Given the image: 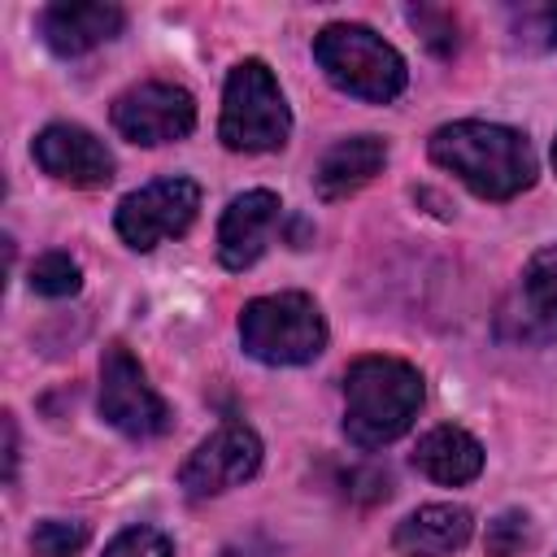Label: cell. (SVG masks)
I'll return each instance as SVG.
<instances>
[{"mask_svg":"<svg viewBox=\"0 0 557 557\" xmlns=\"http://www.w3.org/2000/svg\"><path fill=\"white\" fill-rule=\"evenodd\" d=\"M431 161L483 200H513L535 183V152L522 131L500 122H448L431 135Z\"/></svg>","mask_w":557,"mask_h":557,"instance_id":"6da1fadb","label":"cell"},{"mask_svg":"<svg viewBox=\"0 0 557 557\" xmlns=\"http://www.w3.org/2000/svg\"><path fill=\"white\" fill-rule=\"evenodd\" d=\"M422 374L400 357H357L344 370V435L357 448L400 440L422 409Z\"/></svg>","mask_w":557,"mask_h":557,"instance_id":"7a4b0ae2","label":"cell"},{"mask_svg":"<svg viewBox=\"0 0 557 557\" xmlns=\"http://www.w3.org/2000/svg\"><path fill=\"white\" fill-rule=\"evenodd\" d=\"M313 61L339 91L370 100V104L396 100L409 78L405 57L383 35H374L370 26H357V22H331L326 30H318Z\"/></svg>","mask_w":557,"mask_h":557,"instance_id":"3957f363","label":"cell"},{"mask_svg":"<svg viewBox=\"0 0 557 557\" xmlns=\"http://www.w3.org/2000/svg\"><path fill=\"white\" fill-rule=\"evenodd\" d=\"M239 344L265 366H305L326 348V318L305 292L257 296L239 313Z\"/></svg>","mask_w":557,"mask_h":557,"instance_id":"277c9868","label":"cell"},{"mask_svg":"<svg viewBox=\"0 0 557 557\" xmlns=\"http://www.w3.org/2000/svg\"><path fill=\"white\" fill-rule=\"evenodd\" d=\"M287 131H292V113L270 65L257 57L239 61L226 74V91H222V122H218L222 144L235 152H274L287 144Z\"/></svg>","mask_w":557,"mask_h":557,"instance_id":"5b68a950","label":"cell"},{"mask_svg":"<svg viewBox=\"0 0 557 557\" xmlns=\"http://www.w3.org/2000/svg\"><path fill=\"white\" fill-rule=\"evenodd\" d=\"M100 418L131 440H152L170 431L165 400L152 392L144 366L122 344H109L100 357Z\"/></svg>","mask_w":557,"mask_h":557,"instance_id":"8992f818","label":"cell"},{"mask_svg":"<svg viewBox=\"0 0 557 557\" xmlns=\"http://www.w3.org/2000/svg\"><path fill=\"white\" fill-rule=\"evenodd\" d=\"M196 209H200V187L191 178H157V183L122 196L113 222H117V235L135 252H148L161 239L183 235L196 222Z\"/></svg>","mask_w":557,"mask_h":557,"instance_id":"52a82bcc","label":"cell"},{"mask_svg":"<svg viewBox=\"0 0 557 557\" xmlns=\"http://www.w3.org/2000/svg\"><path fill=\"white\" fill-rule=\"evenodd\" d=\"M113 126L122 139L157 148V144H174L187 139L196 126V100L187 87L178 83H135L131 91H122L113 100Z\"/></svg>","mask_w":557,"mask_h":557,"instance_id":"ba28073f","label":"cell"},{"mask_svg":"<svg viewBox=\"0 0 557 557\" xmlns=\"http://www.w3.org/2000/svg\"><path fill=\"white\" fill-rule=\"evenodd\" d=\"M496 335L505 344H522V348L557 339V244L540 248L527 261L518 287L505 296V305L496 313Z\"/></svg>","mask_w":557,"mask_h":557,"instance_id":"9c48e42d","label":"cell"},{"mask_svg":"<svg viewBox=\"0 0 557 557\" xmlns=\"http://www.w3.org/2000/svg\"><path fill=\"white\" fill-rule=\"evenodd\" d=\"M261 470V440L252 426L244 422H222L209 440L196 444V453L183 461L178 470V487L191 496V500H205V496H218L226 487H239L248 483L252 474Z\"/></svg>","mask_w":557,"mask_h":557,"instance_id":"30bf717a","label":"cell"},{"mask_svg":"<svg viewBox=\"0 0 557 557\" xmlns=\"http://www.w3.org/2000/svg\"><path fill=\"white\" fill-rule=\"evenodd\" d=\"M30 152L44 174H52L57 183H70V187H104L113 178V152L91 131H83L74 122L44 126L35 135Z\"/></svg>","mask_w":557,"mask_h":557,"instance_id":"8fae6325","label":"cell"},{"mask_svg":"<svg viewBox=\"0 0 557 557\" xmlns=\"http://www.w3.org/2000/svg\"><path fill=\"white\" fill-rule=\"evenodd\" d=\"M278 218H283V205H278L274 191L252 187V191L235 196L226 205V213H222V226H218V257H222V265L226 270H248L265 252Z\"/></svg>","mask_w":557,"mask_h":557,"instance_id":"7c38bea8","label":"cell"},{"mask_svg":"<svg viewBox=\"0 0 557 557\" xmlns=\"http://www.w3.org/2000/svg\"><path fill=\"white\" fill-rule=\"evenodd\" d=\"M122 26H126V13L100 0H61L39 13V35L57 57H83L104 39H113Z\"/></svg>","mask_w":557,"mask_h":557,"instance_id":"4fadbf2b","label":"cell"},{"mask_svg":"<svg viewBox=\"0 0 557 557\" xmlns=\"http://www.w3.org/2000/svg\"><path fill=\"white\" fill-rule=\"evenodd\" d=\"M383 165H387V144L379 135H352L322 152V161L313 170V187L322 200H344V196L361 191Z\"/></svg>","mask_w":557,"mask_h":557,"instance_id":"5bb4252c","label":"cell"},{"mask_svg":"<svg viewBox=\"0 0 557 557\" xmlns=\"http://www.w3.org/2000/svg\"><path fill=\"white\" fill-rule=\"evenodd\" d=\"M470 531H474V518L466 505H422L396 527L392 544L405 557H448L466 548Z\"/></svg>","mask_w":557,"mask_h":557,"instance_id":"9a60e30c","label":"cell"},{"mask_svg":"<svg viewBox=\"0 0 557 557\" xmlns=\"http://www.w3.org/2000/svg\"><path fill=\"white\" fill-rule=\"evenodd\" d=\"M413 466L431 479V483H444V487H461L470 479H479L483 470V448L470 431L461 426H435L418 440L413 448Z\"/></svg>","mask_w":557,"mask_h":557,"instance_id":"2e32d148","label":"cell"},{"mask_svg":"<svg viewBox=\"0 0 557 557\" xmlns=\"http://www.w3.org/2000/svg\"><path fill=\"white\" fill-rule=\"evenodd\" d=\"M509 39L527 52H553L557 48V0L513 4L509 9Z\"/></svg>","mask_w":557,"mask_h":557,"instance_id":"e0dca14e","label":"cell"},{"mask_svg":"<svg viewBox=\"0 0 557 557\" xmlns=\"http://www.w3.org/2000/svg\"><path fill=\"white\" fill-rule=\"evenodd\" d=\"M531 544H535V522L522 509H505L487 522V535H483L487 557H522Z\"/></svg>","mask_w":557,"mask_h":557,"instance_id":"ac0fdd59","label":"cell"},{"mask_svg":"<svg viewBox=\"0 0 557 557\" xmlns=\"http://www.w3.org/2000/svg\"><path fill=\"white\" fill-rule=\"evenodd\" d=\"M78 283H83V270H78V261L70 252H44L30 265V292H39V296L61 300V296H74Z\"/></svg>","mask_w":557,"mask_h":557,"instance_id":"d6986e66","label":"cell"},{"mask_svg":"<svg viewBox=\"0 0 557 557\" xmlns=\"http://www.w3.org/2000/svg\"><path fill=\"white\" fill-rule=\"evenodd\" d=\"M30 548H35V557H78L87 548V527L65 522V518H48L30 531Z\"/></svg>","mask_w":557,"mask_h":557,"instance_id":"ffe728a7","label":"cell"},{"mask_svg":"<svg viewBox=\"0 0 557 557\" xmlns=\"http://www.w3.org/2000/svg\"><path fill=\"white\" fill-rule=\"evenodd\" d=\"M409 22L418 26V35L426 39V48L431 52H440V57H448V52H457V17L448 13V9H409Z\"/></svg>","mask_w":557,"mask_h":557,"instance_id":"44dd1931","label":"cell"},{"mask_svg":"<svg viewBox=\"0 0 557 557\" xmlns=\"http://www.w3.org/2000/svg\"><path fill=\"white\" fill-rule=\"evenodd\" d=\"M104 557H174V548H170V540H165L161 531H152V527H126L122 535L109 540Z\"/></svg>","mask_w":557,"mask_h":557,"instance_id":"7402d4cb","label":"cell"},{"mask_svg":"<svg viewBox=\"0 0 557 557\" xmlns=\"http://www.w3.org/2000/svg\"><path fill=\"white\" fill-rule=\"evenodd\" d=\"M17 474V426H13V413H4V479L13 483Z\"/></svg>","mask_w":557,"mask_h":557,"instance_id":"603a6c76","label":"cell"},{"mask_svg":"<svg viewBox=\"0 0 557 557\" xmlns=\"http://www.w3.org/2000/svg\"><path fill=\"white\" fill-rule=\"evenodd\" d=\"M553 170H557V144H553Z\"/></svg>","mask_w":557,"mask_h":557,"instance_id":"cb8c5ba5","label":"cell"}]
</instances>
